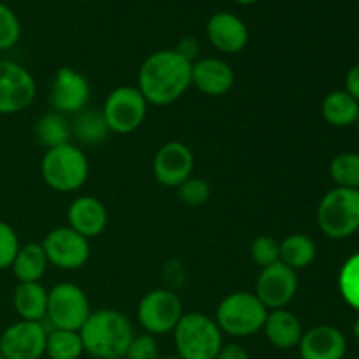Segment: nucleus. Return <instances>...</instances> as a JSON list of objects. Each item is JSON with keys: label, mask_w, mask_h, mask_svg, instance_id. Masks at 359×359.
<instances>
[{"label": "nucleus", "mask_w": 359, "mask_h": 359, "mask_svg": "<svg viewBox=\"0 0 359 359\" xmlns=\"http://www.w3.org/2000/svg\"><path fill=\"white\" fill-rule=\"evenodd\" d=\"M193 63L182 58L175 49L154 51L142 62L137 88L147 104L170 105L177 102L191 86Z\"/></svg>", "instance_id": "1"}, {"label": "nucleus", "mask_w": 359, "mask_h": 359, "mask_svg": "<svg viewBox=\"0 0 359 359\" xmlns=\"http://www.w3.org/2000/svg\"><path fill=\"white\" fill-rule=\"evenodd\" d=\"M84 353L97 359H121L133 340V326L126 316L112 309L91 312L79 330Z\"/></svg>", "instance_id": "2"}, {"label": "nucleus", "mask_w": 359, "mask_h": 359, "mask_svg": "<svg viewBox=\"0 0 359 359\" xmlns=\"http://www.w3.org/2000/svg\"><path fill=\"white\" fill-rule=\"evenodd\" d=\"M172 333L181 359H216L223 347V332L212 318L202 312L182 316Z\"/></svg>", "instance_id": "3"}, {"label": "nucleus", "mask_w": 359, "mask_h": 359, "mask_svg": "<svg viewBox=\"0 0 359 359\" xmlns=\"http://www.w3.org/2000/svg\"><path fill=\"white\" fill-rule=\"evenodd\" d=\"M41 174L46 184L58 193H72L83 188L90 174V163L76 144L46 149L41 161Z\"/></svg>", "instance_id": "4"}, {"label": "nucleus", "mask_w": 359, "mask_h": 359, "mask_svg": "<svg viewBox=\"0 0 359 359\" xmlns=\"http://www.w3.org/2000/svg\"><path fill=\"white\" fill-rule=\"evenodd\" d=\"M269 309L258 300L255 293L237 291L217 305L216 319L219 330L226 335L245 339L262 332L265 326Z\"/></svg>", "instance_id": "5"}, {"label": "nucleus", "mask_w": 359, "mask_h": 359, "mask_svg": "<svg viewBox=\"0 0 359 359\" xmlns=\"http://www.w3.org/2000/svg\"><path fill=\"white\" fill-rule=\"evenodd\" d=\"M319 230L333 241H344L359 230V191L333 188L318 207Z\"/></svg>", "instance_id": "6"}, {"label": "nucleus", "mask_w": 359, "mask_h": 359, "mask_svg": "<svg viewBox=\"0 0 359 359\" xmlns=\"http://www.w3.org/2000/svg\"><path fill=\"white\" fill-rule=\"evenodd\" d=\"M91 314L90 300L79 286L72 283L56 284L48 291L46 319L53 330L79 332Z\"/></svg>", "instance_id": "7"}, {"label": "nucleus", "mask_w": 359, "mask_h": 359, "mask_svg": "<svg viewBox=\"0 0 359 359\" xmlns=\"http://www.w3.org/2000/svg\"><path fill=\"white\" fill-rule=\"evenodd\" d=\"M147 100L137 86H119L105 98L102 114L111 132L132 133L139 128L147 116Z\"/></svg>", "instance_id": "8"}, {"label": "nucleus", "mask_w": 359, "mask_h": 359, "mask_svg": "<svg viewBox=\"0 0 359 359\" xmlns=\"http://www.w3.org/2000/svg\"><path fill=\"white\" fill-rule=\"evenodd\" d=\"M182 316V300L175 291L167 287L149 291L137 309L140 326L149 335H165L174 332Z\"/></svg>", "instance_id": "9"}, {"label": "nucleus", "mask_w": 359, "mask_h": 359, "mask_svg": "<svg viewBox=\"0 0 359 359\" xmlns=\"http://www.w3.org/2000/svg\"><path fill=\"white\" fill-rule=\"evenodd\" d=\"M37 84L23 65L0 60V114L9 116L25 111L35 100Z\"/></svg>", "instance_id": "10"}, {"label": "nucleus", "mask_w": 359, "mask_h": 359, "mask_svg": "<svg viewBox=\"0 0 359 359\" xmlns=\"http://www.w3.org/2000/svg\"><path fill=\"white\" fill-rule=\"evenodd\" d=\"M48 262L62 270H77L90 259V241L70 226H60L49 231L42 241Z\"/></svg>", "instance_id": "11"}, {"label": "nucleus", "mask_w": 359, "mask_h": 359, "mask_svg": "<svg viewBox=\"0 0 359 359\" xmlns=\"http://www.w3.org/2000/svg\"><path fill=\"white\" fill-rule=\"evenodd\" d=\"M44 323L18 321L0 335V354L6 359H41L46 354Z\"/></svg>", "instance_id": "12"}, {"label": "nucleus", "mask_w": 359, "mask_h": 359, "mask_svg": "<svg viewBox=\"0 0 359 359\" xmlns=\"http://www.w3.org/2000/svg\"><path fill=\"white\" fill-rule=\"evenodd\" d=\"M91 88L86 77L72 67L56 70L49 91V102L60 114H77L84 111L90 102Z\"/></svg>", "instance_id": "13"}, {"label": "nucleus", "mask_w": 359, "mask_h": 359, "mask_svg": "<svg viewBox=\"0 0 359 359\" xmlns=\"http://www.w3.org/2000/svg\"><path fill=\"white\" fill-rule=\"evenodd\" d=\"M298 291V276L294 270L277 262L273 265L262 269L256 280L255 294L269 311L286 309Z\"/></svg>", "instance_id": "14"}, {"label": "nucleus", "mask_w": 359, "mask_h": 359, "mask_svg": "<svg viewBox=\"0 0 359 359\" xmlns=\"http://www.w3.org/2000/svg\"><path fill=\"white\" fill-rule=\"evenodd\" d=\"M195 156L186 144L172 140L163 144L154 154L153 174L160 184L167 188H179L193 175Z\"/></svg>", "instance_id": "15"}, {"label": "nucleus", "mask_w": 359, "mask_h": 359, "mask_svg": "<svg viewBox=\"0 0 359 359\" xmlns=\"http://www.w3.org/2000/svg\"><path fill=\"white\" fill-rule=\"evenodd\" d=\"M207 39L221 53L235 55L241 53L249 42L248 25L233 13L219 11L214 13L207 21Z\"/></svg>", "instance_id": "16"}, {"label": "nucleus", "mask_w": 359, "mask_h": 359, "mask_svg": "<svg viewBox=\"0 0 359 359\" xmlns=\"http://www.w3.org/2000/svg\"><path fill=\"white\" fill-rule=\"evenodd\" d=\"M298 351L302 359H344L347 340L335 326L319 325L302 335Z\"/></svg>", "instance_id": "17"}, {"label": "nucleus", "mask_w": 359, "mask_h": 359, "mask_svg": "<svg viewBox=\"0 0 359 359\" xmlns=\"http://www.w3.org/2000/svg\"><path fill=\"white\" fill-rule=\"evenodd\" d=\"M191 84L210 97L226 95L235 84V72L221 58H200L193 62Z\"/></svg>", "instance_id": "18"}, {"label": "nucleus", "mask_w": 359, "mask_h": 359, "mask_svg": "<svg viewBox=\"0 0 359 359\" xmlns=\"http://www.w3.org/2000/svg\"><path fill=\"white\" fill-rule=\"evenodd\" d=\"M69 226L84 238H95L104 233L107 226V209L98 198L90 195L77 196L67 210Z\"/></svg>", "instance_id": "19"}, {"label": "nucleus", "mask_w": 359, "mask_h": 359, "mask_svg": "<svg viewBox=\"0 0 359 359\" xmlns=\"http://www.w3.org/2000/svg\"><path fill=\"white\" fill-rule=\"evenodd\" d=\"M266 339L277 349H293L300 344L304 328L302 323L293 312L286 309H277V311H269L265 326H263Z\"/></svg>", "instance_id": "20"}, {"label": "nucleus", "mask_w": 359, "mask_h": 359, "mask_svg": "<svg viewBox=\"0 0 359 359\" xmlns=\"http://www.w3.org/2000/svg\"><path fill=\"white\" fill-rule=\"evenodd\" d=\"M13 305L21 321L42 323L48 311V290L41 283H20L14 290Z\"/></svg>", "instance_id": "21"}, {"label": "nucleus", "mask_w": 359, "mask_h": 359, "mask_svg": "<svg viewBox=\"0 0 359 359\" xmlns=\"http://www.w3.org/2000/svg\"><path fill=\"white\" fill-rule=\"evenodd\" d=\"M323 118L335 128H347L358 121L359 102L346 90H337L326 95L321 105Z\"/></svg>", "instance_id": "22"}, {"label": "nucleus", "mask_w": 359, "mask_h": 359, "mask_svg": "<svg viewBox=\"0 0 359 359\" xmlns=\"http://www.w3.org/2000/svg\"><path fill=\"white\" fill-rule=\"evenodd\" d=\"M49 262L42 244L21 245L13 262V272L20 283H39L46 273Z\"/></svg>", "instance_id": "23"}, {"label": "nucleus", "mask_w": 359, "mask_h": 359, "mask_svg": "<svg viewBox=\"0 0 359 359\" xmlns=\"http://www.w3.org/2000/svg\"><path fill=\"white\" fill-rule=\"evenodd\" d=\"M318 256V248L316 242L312 241L309 235L304 233H293L287 235L283 242H280V258L279 262L290 266L291 270H302L312 265Z\"/></svg>", "instance_id": "24"}, {"label": "nucleus", "mask_w": 359, "mask_h": 359, "mask_svg": "<svg viewBox=\"0 0 359 359\" xmlns=\"http://www.w3.org/2000/svg\"><path fill=\"white\" fill-rule=\"evenodd\" d=\"M72 137H76L84 146H98L107 139L111 133L107 121H105L102 109H84L77 112L72 125Z\"/></svg>", "instance_id": "25"}, {"label": "nucleus", "mask_w": 359, "mask_h": 359, "mask_svg": "<svg viewBox=\"0 0 359 359\" xmlns=\"http://www.w3.org/2000/svg\"><path fill=\"white\" fill-rule=\"evenodd\" d=\"M72 126L63 114L56 111H49L42 114L35 123V139L46 149L63 146L70 142Z\"/></svg>", "instance_id": "26"}, {"label": "nucleus", "mask_w": 359, "mask_h": 359, "mask_svg": "<svg viewBox=\"0 0 359 359\" xmlns=\"http://www.w3.org/2000/svg\"><path fill=\"white\" fill-rule=\"evenodd\" d=\"M84 353L79 332L51 330L46 339V354L51 359H79Z\"/></svg>", "instance_id": "27"}, {"label": "nucleus", "mask_w": 359, "mask_h": 359, "mask_svg": "<svg viewBox=\"0 0 359 359\" xmlns=\"http://www.w3.org/2000/svg\"><path fill=\"white\" fill-rule=\"evenodd\" d=\"M330 177L337 188L359 191V153H342L330 163Z\"/></svg>", "instance_id": "28"}, {"label": "nucleus", "mask_w": 359, "mask_h": 359, "mask_svg": "<svg viewBox=\"0 0 359 359\" xmlns=\"http://www.w3.org/2000/svg\"><path fill=\"white\" fill-rule=\"evenodd\" d=\"M339 290L344 302L359 312V252L351 256L340 269Z\"/></svg>", "instance_id": "29"}, {"label": "nucleus", "mask_w": 359, "mask_h": 359, "mask_svg": "<svg viewBox=\"0 0 359 359\" xmlns=\"http://www.w3.org/2000/svg\"><path fill=\"white\" fill-rule=\"evenodd\" d=\"M251 256L255 263L262 269L273 265L280 258V242L272 235H262L256 237L251 244Z\"/></svg>", "instance_id": "30"}, {"label": "nucleus", "mask_w": 359, "mask_h": 359, "mask_svg": "<svg viewBox=\"0 0 359 359\" xmlns=\"http://www.w3.org/2000/svg\"><path fill=\"white\" fill-rule=\"evenodd\" d=\"M21 37V23L9 6L0 2V51H7Z\"/></svg>", "instance_id": "31"}, {"label": "nucleus", "mask_w": 359, "mask_h": 359, "mask_svg": "<svg viewBox=\"0 0 359 359\" xmlns=\"http://www.w3.org/2000/svg\"><path fill=\"white\" fill-rule=\"evenodd\" d=\"M177 195L181 202H184L189 207H200L209 200L210 196V186L207 181L200 177H189L188 181L182 182L177 188Z\"/></svg>", "instance_id": "32"}, {"label": "nucleus", "mask_w": 359, "mask_h": 359, "mask_svg": "<svg viewBox=\"0 0 359 359\" xmlns=\"http://www.w3.org/2000/svg\"><path fill=\"white\" fill-rule=\"evenodd\" d=\"M20 248V238H18L14 228L6 221H0V270H7L13 266Z\"/></svg>", "instance_id": "33"}, {"label": "nucleus", "mask_w": 359, "mask_h": 359, "mask_svg": "<svg viewBox=\"0 0 359 359\" xmlns=\"http://www.w3.org/2000/svg\"><path fill=\"white\" fill-rule=\"evenodd\" d=\"M126 359H160L158 353V344L153 335L149 333H142V335H135L130 342L128 349L125 354Z\"/></svg>", "instance_id": "34"}, {"label": "nucleus", "mask_w": 359, "mask_h": 359, "mask_svg": "<svg viewBox=\"0 0 359 359\" xmlns=\"http://www.w3.org/2000/svg\"><path fill=\"white\" fill-rule=\"evenodd\" d=\"M174 49L182 56V58H186L188 62L193 63L196 62V58H198L200 44L195 37H182Z\"/></svg>", "instance_id": "35"}, {"label": "nucleus", "mask_w": 359, "mask_h": 359, "mask_svg": "<svg viewBox=\"0 0 359 359\" xmlns=\"http://www.w3.org/2000/svg\"><path fill=\"white\" fill-rule=\"evenodd\" d=\"M216 359H249V353L238 344H228L221 347Z\"/></svg>", "instance_id": "36"}, {"label": "nucleus", "mask_w": 359, "mask_h": 359, "mask_svg": "<svg viewBox=\"0 0 359 359\" xmlns=\"http://www.w3.org/2000/svg\"><path fill=\"white\" fill-rule=\"evenodd\" d=\"M346 91L359 102V63L351 67L346 76Z\"/></svg>", "instance_id": "37"}, {"label": "nucleus", "mask_w": 359, "mask_h": 359, "mask_svg": "<svg viewBox=\"0 0 359 359\" xmlns=\"http://www.w3.org/2000/svg\"><path fill=\"white\" fill-rule=\"evenodd\" d=\"M233 2L241 4V6H252V4H258L259 0H233Z\"/></svg>", "instance_id": "38"}, {"label": "nucleus", "mask_w": 359, "mask_h": 359, "mask_svg": "<svg viewBox=\"0 0 359 359\" xmlns=\"http://www.w3.org/2000/svg\"><path fill=\"white\" fill-rule=\"evenodd\" d=\"M354 335H356V337H358V340H359V318H358L356 325H354Z\"/></svg>", "instance_id": "39"}, {"label": "nucleus", "mask_w": 359, "mask_h": 359, "mask_svg": "<svg viewBox=\"0 0 359 359\" xmlns=\"http://www.w3.org/2000/svg\"><path fill=\"white\" fill-rule=\"evenodd\" d=\"M161 359H181L179 356H168V358H161Z\"/></svg>", "instance_id": "40"}, {"label": "nucleus", "mask_w": 359, "mask_h": 359, "mask_svg": "<svg viewBox=\"0 0 359 359\" xmlns=\"http://www.w3.org/2000/svg\"><path fill=\"white\" fill-rule=\"evenodd\" d=\"M77 2H88V0H77Z\"/></svg>", "instance_id": "41"}, {"label": "nucleus", "mask_w": 359, "mask_h": 359, "mask_svg": "<svg viewBox=\"0 0 359 359\" xmlns=\"http://www.w3.org/2000/svg\"><path fill=\"white\" fill-rule=\"evenodd\" d=\"M356 125L359 126V116H358V121H356Z\"/></svg>", "instance_id": "42"}, {"label": "nucleus", "mask_w": 359, "mask_h": 359, "mask_svg": "<svg viewBox=\"0 0 359 359\" xmlns=\"http://www.w3.org/2000/svg\"><path fill=\"white\" fill-rule=\"evenodd\" d=\"M0 359H6V358H4V356H2V354H0Z\"/></svg>", "instance_id": "43"}]
</instances>
